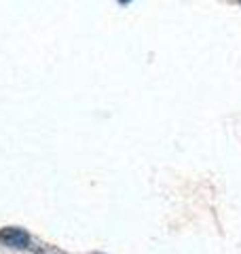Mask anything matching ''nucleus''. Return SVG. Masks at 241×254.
Returning a JSON list of instances; mask_svg holds the SVG:
<instances>
[{
    "mask_svg": "<svg viewBox=\"0 0 241 254\" xmlns=\"http://www.w3.org/2000/svg\"><path fill=\"white\" fill-rule=\"evenodd\" d=\"M0 244L11 246V248H28L30 235L19 227H4L0 229Z\"/></svg>",
    "mask_w": 241,
    "mask_h": 254,
    "instance_id": "1",
    "label": "nucleus"
},
{
    "mask_svg": "<svg viewBox=\"0 0 241 254\" xmlns=\"http://www.w3.org/2000/svg\"><path fill=\"white\" fill-rule=\"evenodd\" d=\"M119 2H123V4H125V2H129V0H119Z\"/></svg>",
    "mask_w": 241,
    "mask_h": 254,
    "instance_id": "2",
    "label": "nucleus"
},
{
    "mask_svg": "<svg viewBox=\"0 0 241 254\" xmlns=\"http://www.w3.org/2000/svg\"><path fill=\"white\" fill-rule=\"evenodd\" d=\"M98 254H100V252H98Z\"/></svg>",
    "mask_w": 241,
    "mask_h": 254,
    "instance_id": "3",
    "label": "nucleus"
}]
</instances>
